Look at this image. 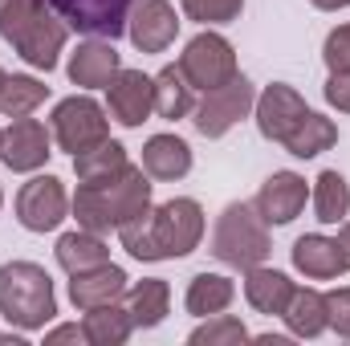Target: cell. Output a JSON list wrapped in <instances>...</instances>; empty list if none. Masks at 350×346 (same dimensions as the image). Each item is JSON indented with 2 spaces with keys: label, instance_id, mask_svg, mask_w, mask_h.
Instances as JSON below:
<instances>
[{
  "label": "cell",
  "instance_id": "obj_7",
  "mask_svg": "<svg viewBox=\"0 0 350 346\" xmlns=\"http://www.w3.org/2000/svg\"><path fill=\"white\" fill-rule=\"evenodd\" d=\"M53 139H57L62 151L82 155V151H90V147H98V143L110 139V118H106V110L94 98L74 94V98H66V102L53 106Z\"/></svg>",
  "mask_w": 350,
  "mask_h": 346
},
{
  "label": "cell",
  "instance_id": "obj_15",
  "mask_svg": "<svg viewBox=\"0 0 350 346\" xmlns=\"http://www.w3.org/2000/svg\"><path fill=\"white\" fill-rule=\"evenodd\" d=\"M306 196H310V187H306V179L297 172H273L261 183V191H257L253 204H257V212L269 224H289V220L301 216Z\"/></svg>",
  "mask_w": 350,
  "mask_h": 346
},
{
  "label": "cell",
  "instance_id": "obj_29",
  "mask_svg": "<svg viewBox=\"0 0 350 346\" xmlns=\"http://www.w3.org/2000/svg\"><path fill=\"white\" fill-rule=\"evenodd\" d=\"M350 212V183L338 172H322L314 179V216L322 224H342Z\"/></svg>",
  "mask_w": 350,
  "mask_h": 346
},
{
  "label": "cell",
  "instance_id": "obj_26",
  "mask_svg": "<svg viewBox=\"0 0 350 346\" xmlns=\"http://www.w3.org/2000/svg\"><path fill=\"white\" fill-rule=\"evenodd\" d=\"M82 330H86V338L94 346H122L131 338V314H126V306H118V302H110V306H98V310H86V322H82Z\"/></svg>",
  "mask_w": 350,
  "mask_h": 346
},
{
  "label": "cell",
  "instance_id": "obj_38",
  "mask_svg": "<svg viewBox=\"0 0 350 346\" xmlns=\"http://www.w3.org/2000/svg\"><path fill=\"white\" fill-rule=\"evenodd\" d=\"M314 8H322V12H338V8H350V0H310Z\"/></svg>",
  "mask_w": 350,
  "mask_h": 346
},
{
  "label": "cell",
  "instance_id": "obj_14",
  "mask_svg": "<svg viewBox=\"0 0 350 346\" xmlns=\"http://www.w3.org/2000/svg\"><path fill=\"white\" fill-rule=\"evenodd\" d=\"M49 135L37 118H12V127L0 139V159L8 172H37L49 159Z\"/></svg>",
  "mask_w": 350,
  "mask_h": 346
},
{
  "label": "cell",
  "instance_id": "obj_41",
  "mask_svg": "<svg viewBox=\"0 0 350 346\" xmlns=\"http://www.w3.org/2000/svg\"><path fill=\"white\" fill-rule=\"evenodd\" d=\"M0 139H4V131H0Z\"/></svg>",
  "mask_w": 350,
  "mask_h": 346
},
{
  "label": "cell",
  "instance_id": "obj_17",
  "mask_svg": "<svg viewBox=\"0 0 350 346\" xmlns=\"http://www.w3.org/2000/svg\"><path fill=\"white\" fill-rule=\"evenodd\" d=\"M118 70H122L118 49H114V41H102V37L78 45V53L70 57V82L86 90H106Z\"/></svg>",
  "mask_w": 350,
  "mask_h": 346
},
{
  "label": "cell",
  "instance_id": "obj_9",
  "mask_svg": "<svg viewBox=\"0 0 350 346\" xmlns=\"http://www.w3.org/2000/svg\"><path fill=\"white\" fill-rule=\"evenodd\" d=\"M57 8V16L86 33V37H102V41H114L126 33V21H131V8L135 0H49Z\"/></svg>",
  "mask_w": 350,
  "mask_h": 346
},
{
  "label": "cell",
  "instance_id": "obj_32",
  "mask_svg": "<svg viewBox=\"0 0 350 346\" xmlns=\"http://www.w3.org/2000/svg\"><path fill=\"white\" fill-rule=\"evenodd\" d=\"M179 4H183V12H187L191 21H200V25H228V21H237L241 8H245V0H179Z\"/></svg>",
  "mask_w": 350,
  "mask_h": 346
},
{
  "label": "cell",
  "instance_id": "obj_39",
  "mask_svg": "<svg viewBox=\"0 0 350 346\" xmlns=\"http://www.w3.org/2000/svg\"><path fill=\"white\" fill-rule=\"evenodd\" d=\"M4 78H8V74H4V70H0V86H4Z\"/></svg>",
  "mask_w": 350,
  "mask_h": 346
},
{
  "label": "cell",
  "instance_id": "obj_18",
  "mask_svg": "<svg viewBox=\"0 0 350 346\" xmlns=\"http://www.w3.org/2000/svg\"><path fill=\"white\" fill-rule=\"evenodd\" d=\"M293 281L285 277V273H277V269H245V297H249V306L257 310V314H269V318H281L285 314V306H289V297H293Z\"/></svg>",
  "mask_w": 350,
  "mask_h": 346
},
{
  "label": "cell",
  "instance_id": "obj_19",
  "mask_svg": "<svg viewBox=\"0 0 350 346\" xmlns=\"http://www.w3.org/2000/svg\"><path fill=\"white\" fill-rule=\"evenodd\" d=\"M293 265H297L306 277H314V281H334L338 273H347V261H342L338 241L318 237V232L293 241Z\"/></svg>",
  "mask_w": 350,
  "mask_h": 346
},
{
  "label": "cell",
  "instance_id": "obj_31",
  "mask_svg": "<svg viewBox=\"0 0 350 346\" xmlns=\"http://www.w3.org/2000/svg\"><path fill=\"white\" fill-rule=\"evenodd\" d=\"M187 343L191 346H241V343H249V330H245V322L232 318V314H212L204 326L191 330Z\"/></svg>",
  "mask_w": 350,
  "mask_h": 346
},
{
  "label": "cell",
  "instance_id": "obj_16",
  "mask_svg": "<svg viewBox=\"0 0 350 346\" xmlns=\"http://www.w3.org/2000/svg\"><path fill=\"white\" fill-rule=\"evenodd\" d=\"M118 297H126V273L118 269V265H94L86 273H74V281H70V302L86 314V310H98V306H110V302H118Z\"/></svg>",
  "mask_w": 350,
  "mask_h": 346
},
{
  "label": "cell",
  "instance_id": "obj_23",
  "mask_svg": "<svg viewBox=\"0 0 350 346\" xmlns=\"http://www.w3.org/2000/svg\"><path fill=\"white\" fill-rule=\"evenodd\" d=\"M285 326L289 334L297 338H318L322 330H330V318H326V293L318 289H293L289 306H285Z\"/></svg>",
  "mask_w": 350,
  "mask_h": 346
},
{
  "label": "cell",
  "instance_id": "obj_4",
  "mask_svg": "<svg viewBox=\"0 0 350 346\" xmlns=\"http://www.w3.org/2000/svg\"><path fill=\"white\" fill-rule=\"evenodd\" d=\"M0 314L21 330H45L57 314L49 273L33 261L0 265Z\"/></svg>",
  "mask_w": 350,
  "mask_h": 346
},
{
  "label": "cell",
  "instance_id": "obj_37",
  "mask_svg": "<svg viewBox=\"0 0 350 346\" xmlns=\"http://www.w3.org/2000/svg\"><path fill=\"white\" fill-rule=\"evenodd\" d=\"M338 249H342V261L350 269V220H342V228H338Z\"/></svg>",
  "mask_w": 350,
  "mask_h": 346
},
{
  "label": "cell",
  "instance_id": "obj_20",
  "mask_svg": "<svg viewBox=\"0 0 350 346\" xmlns=\"http://www.w3.org/2000/svg\"><path fill=\"white\" fill-rule=\"evenodd\" d=\"M143 172L151 179H183L191 172V147L179 135H155L143 147Z\"/></svg>",
  "mask_w": 350,
  "mask_h": 346
},
{
  "label": "cell",
  "instance_id": "obj_22",
  "mask_svg": "<svg viewBox=\"0 0 350 346\" xmlns=\"http://www.w3.org/2000/svg\"><path fill=\"white\" fill-rule=\"evenodd\" d=\"M232 297H237L232 277H224V273H196L183 302H187V314L212 318V314H224V310L232 306Z\"/></svg>",
  "mask_w": 350,
  "mask_h": 346
},
{
  "label": "cell",
  "instance_id": "obj_11",
  "mask_svg": "<svg viewBox=\"0 0 350 346\" xmlns=\"http://www.w3.org/2000/svg\"><path fill=\"white\" fill-rule=\"evenodd\" d=\"M253 110H257V131H261L269 143H285L297 131V122L310 114L306 98L293 86H285V82L265 86V94L253 102Z\"/></svg>",
  "mask_w": 350,
  "mask_h": 346
},
{
  "label": "cell",
  "instance_id": "obj_6",
  "mask_svg": "<svg viewBox=\"0 0 350 346\" xmlns=\"http://www.w3.org/2000/svg\"><path fill=\"white\" fill-rule=\"evenodd\" d=\"M179 74L191 82V90H216L224 86V82H232L237 74H241V66H237V49L220 37V33H200V37H191L187 45H183V53H179Z\"/></svg>",
  "mask_w": 350,
  "mask_h": 346
},
{
  "label": "cell",
  "instance_id": "obj_1",
  "mask_svg": "<svg viewBox=\"0 0 350 346\" xmlns=\"http://www.w3.org/2000/svg\"><path fill=\"white\" fill-rule=\"evenodd\" d=\"M118 237H122V249L135 261L187 257V253H196V245L204 237V208L196 200L179 196L159 208H147L131 224H122Z\"/></svg>",
  "mask_w": 350,
  "mask_h": 346
},
{
  "label": "cell",
  "instance_id": "obj_34",
  "mask_svg": "<svg viewBox=\"0 0 350 346\" xmlns=\"http://www.w3.org/2000/svg\"><path fill=\"white\" fill-rule=\"evenodd\" d=\"M326 318H330V330L350 338V289H330L326 293Z\"/></svg>",
  "mask_w": 350,
  "mask_h": 346
},
{
  "label": "cell",
  "instance_id": "obj_21",
  "mask_svg": "<svg viewBox=\"0 0 350 346\" xmlns=\"http://www.w3.org/2000/svg\"><path fill=\"white\" fill-rule=\"evenodd\" d=\"M167 306H172V289L159 277H147V281H139V285L126 289V314H131V326L135 330L159 326L167 318Z\"/></svg>",
  "mask_w": 350,
  "mask_h": 346
},
{
  "label": "cell",
  "instance_id": "obj_24",
  "mask_svg": "<svg viewBox=\"0 0 350 346\" xmlns=\"http://www.w3.org/2000/svg\"><path fill=\"white\" fill-rule=\"evenodd\" d=\"M110 261V249H106V241L98 237V232H90V228H78V232H66L62 241H57V265L74 277V273H86L94 265H106Z\"/></svg>",
  "mask_w": 350,
  "mask_h": 346
},
{
  "label": "cell",
  "instance_id": "obj_33",
  "mask_svg": "<svg viewBox=\"0 0 350 346\" xmlns=\"http://www.w3.org/2000/svg\"><path fill=\"white\" fill-rule=\"evenodd\" d=\"M322 57H326L330 74H334V70H350V25H338V29L326 37Z\"/></svg>",
  "mask_w": 350,
  "mask_h": 346
},
{
  "label": "cell",
  "instance_id": "obj_8",
  "mask_svg": "<svg viewBox=\"0 0 350 346\" xmlns=\"http://www.w3.org/2000/svg\"><path fill=\"white\" fill-rule=\"evenodd\" d=\"M253 102H257L253 82H249L245 74H237V78L224 82V86L204 90V98H200L196 110H191V122H196V131H200L204 139H220V135H228V131L253 110Z\"/></svg>",
  "mask_w": 350,
  "mask_h": 346
},
{
  "label": "cell",
  "instance_id": "obj_12",
  "mask_svg": "<svg viewBox=\"0 0 350 346\" xmlns=\"http://www.w3.org/2000/svg\"><path fill=\"white\" fill-rule=\"evenodd\" d=\"M110 98V118L122 127H143L147 114L155 110V78H147L143 70H118L106 86Z\"/></svg>",
  "mask_w": 350,
  "mask_h": 346
},
{
  "label": "cell",
  "instance_id": "obj_13",
  "mask_svg": "<svg viewBox=\"0 0 350 346\" xmlns=\"http://www.w3.org/2000/svg\"><path fill=\"white\" fill-rule=\"evenodd\" d=\"M126 33H131L139 53H163L179 33V16L167 0H135Z\"/></svg>",
  "mask_w": 350,
  "mask_h": 346
},
{
  "label": "cell",
  "instance_id": "obj_28",
  "mask_svg": "<svg viewBox=\"0 0 350 346\" xmlns=\"http://www.w3.org/2000/svg\"><path fill=\"white\" fill-rule=\"evenodd\" d=\"M45 98H49V86L45 82H37L29 74H12L0 86V114L4 118H29Z\"/></svg>",
  "mask_w": 350,
  "mask_h": 346
},
{
  "label": "cell",
  "instance_id": "obj_25",
  "mask_svg": "<svg viewBox=\"0 0 350 346\" xmlns=\"http://www.w3.org/2000/svg\"><path fill=\"white\" fill-rule=\"evenodd\" d=\"M338 143V127L330 122V118H322V114H306L301 122H297V131L281 143L289 155H297V159H314V155H322V151H330Z\"/></svg>",
  "mask_w": 350,
  "mask_h": 346
},
{
  "label": "cell",
  "instance_id": "obj_3",
  "mask_svg": "<svg viewBox=\"0 0 350 346\" xmlns=\"http://www.w3.org/2000/svg\"><path fill=\"white\" fill-rule=\"evenodd\" d=\"M0 37L33 66V70H53L57 53L66 49L70 25L57 16L49 0H0Z\"/></svg>",
  "mask_w": 350,
  "mask_h": 346
},
{
  "label": "cell",
  "instance_id": "obj_36",
  "mask_svg": "<svg viewBox=\"0 0 350 346\" xmlns=\"http://www.w3.org/2000/svg\"><path fill=\"white\" fill-rule=\"evenodd\" d=\"M45 343L53 346V343H90V338H86V330H82V326H74V322H70V326H53V330L45 334Z\"/></svg>",
  "mask_w": 350,
  "mask_h": 346
},
{
  "label": "cell",
  "instance_id": "obj_35",
  "mask_svg": "<svg viewBox=\"0 0 350 346\" xmlns=\"http://www.w3.org/2000/svg\"><path fill=\"white\" fill-rule=\"evenodd\" d=\"M322 94H326V102H330L334 110H342V114H350V70H334Z\"/></svg>",
  "mask_w": 350,
  "mask_h": 346
},
{
  "label": "cell",
  "instance_id": "obj_5",
  "mask_svg": "<svg viewBox=\"0 0 350 346\" xmlns=\"http://www.w3.org/2000/svg\"><path fill=\"white\" fill-rule=\"evenodd\" d=\"M269 253V220L257 212V204H228L212 228V257L228 269H257Z\"/></svg>",
  "mask_w": 350,
  "mask_h": 346
},
{
  "label": "cell",
  "instance_id": "obj_2",
  "mask_svg": "<svg viewBox=\"0 0 350 346\" xmlns=\"http://www.w3.org/2000/svg\"><path fill=\"white\" fill-rule=\"evenodd\" d=\"M151 208V175L135 163H126L122 172L106 175V179H90L78 183L74 196V216L90 232H118L122 224H131L135 216H143Z\"/></svg>",
  "mask_w": 350,
  "mask_h": 346
},
{
  "label": "cell",
  "instance_id": "obj_10",
  "mask_svg": "<svg viewBox=\"0 0 350 346\" xmlns=\"http://www.w3.org/2000/svg\"><path fill=\"white\" fill-rule=\"evenodd\" d=\"M66 208H70V196L62 187L57 175H33L21 191H16V220L29 228V232H49L66 220Z\"/></svg>",
  "mask_w": 350,
  "mask_h": 346
},
{
  "label": "cell",
  "instance_id": "obj_40",
  "mask_svg": "<svg viewBox=\"0 0 350 346\" xmlns=\"http://www.w3.org/2000/svg\"><path fill=\"white\" fill-rule=\"evenodd\" d=\"M0 204H4V191H0Z\"/></svg>",
  "mask_w": 350,
  "mask_h": 346
},
{
  "label": "cell",
  "instance_id": "obj_30",
  "mask_svg": "<svg viewBox=\"0 0 350 346\" xmlns=\"http://www.w3.org/2000/svg\"><path fill=\"white\" fill-rule=\"evenodd\" d=\"M131 159H126V147L122 143H114V139H106V143H98V147H90L82 155H74V172H78V183H90V179H106V175L122 172Z\"/></svg>",
  "mask_w": 350,
  "mask_h": 346
},
{
  "label": "cell",
  "instance_id": "obj_27",
  "mask_svg": "<svg viewBox=\"0 0 350 346\" xmlns=\"http://www.w3.org/2000/svg\"><path fill=\"white\" fill-rule=\"evenodd\" d=\"M155 110L163 114V118H187L191 110H196V90L191 82L179 74V66H167V70H159V78H155Z\"/></svg>",
  "mask_w": 350,
  "mask_h": 346
}]
</instances>
